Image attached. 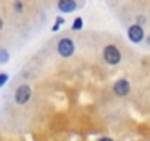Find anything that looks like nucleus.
Segmentation results:
<instances>
[{
	"label": "nucleus",
	"mask_w": 150,
	"mask_h": 141,
	"mask_svg": "<svg viewBox=\"0 0 150 141\" xmlns=\"http://www.w3.org/2000/svg\"><path fill=\"white\" fill-rule=\"evenodd\" d=\"M103 57L109 65H118L121 62V51L115 46H106L103 50Z\"/></svg>",
	"instance_id": "1"
},
{
	"label": "nucleus",
	"mask_w": 150,
	"mask_h": 141,
	"mask_svg": "<svg viewBox=\"0 0 150 141\" xmlns=\"http://www.w3.org/2000/svg\"><path fill=\"white\" fill-rule=\"evenodd\" d=\"M74 50H75V46H74L72 40H69V38H62L57 44V51L63 57H69L74 53Z\"/></svg>",
	"instance_id": "2"
},
{
	"label": "nucleus",
	"mask_w": 150,
	"mask_h": 141,
	"mask_svg": "<svg viewBox=\"0 0 150 141\" xmlns=\"http://www.w3.org/2000/svg\"><path fill=\"white\" fill-rule=\"evenodd\" d=\"M31 97V88L28 85H19L15 91V102L18 104H25Z\"/></svg>",
	"instance_id": "3"
},
{
	"label": "nucleus",
	"mask_w": 150,
	"mask_h": 141,
	"mask_svg": "<svg viewBox=\"0 0 150 141\" xmlns=\"http://www.w3.org/2000/svg\"><path fill=\"white\" fill-rule=\"evenodd\" d=\"M128 38L132 43H140L144 38V31L140 25H132L128 28Z\"/></svg>",
	"instance_id": "4"
},
{
	"label": "nucleus",
	"mask_w": 150,
	"mask_h": 141,
	"mask_svg": "<svg viewBox=\"0 0 150 141\" xmlns=\"http://www.w3.org/2000/svg\"><path fill=\"white\" fill-rule=\"evenodd\" d=\"M113 91L119 97L127 96L129 93V82H128V80H118L115 82V85H113Z\"/></svg>",
	"instance_id": "5"
},
{
	"label": "nucleus",
	"mask_w": 150,
	"mask_h": 141,
	"mask_svg": "<svg viewBox=\"0 0 150 141\" xmlns=\"http://www.w3.org/2000/svg\"><path fill=\"white\" fill-rule=\"evenodd\" d=\"M57 8L63 13H71L77 9V3H75V0H59Z\"/></svg>",
	"instance_id": "6"
},
{
	"label": "nucleus",
	"mask_w": 150,
	"mask_h": 141,
	"mask_svg": "<svg viewBox=\"0 0 150 141\" xmlns=\"http://www.w3.org/2000/svg\"><path fill=\"white\" fill-rule=\"evenodd\" d=\"M9 60V51L8 50H0V63H6Z\"/></svg>",
	"instance_id": "7"
},
{
	"label": "nucleus",
	"mask_w": 150,
	"mask_h": 141,
	"mask_svg": "<svg viewBox=\"0 0 150 141\" xmlns=\"http://www.w3.org/2000/svg\"><path fill=\"white\" fill-rule=\"evenodd\" d=\"M83 28V18H77L74 21V25H72V30L74 31H78V30H81Z\"/></svg>",
	"instance_id": "8"
},
{
	"label": "nucleus",
	"mask_w": 150,
	"mask_h": 141,
	"mask_svg": "<svg viewBox=\"0 0 150 141\" xmlns=\"http://www.w3.org/2000/svg\"><path fill=\"white\" fill-rule=\"evenodd\" d=\"M13 9H15V12H18V13H21V12H22L24 6H22V3L19 2V0H16V2L13 3Z\"/></svg>",
	"instance_id": "9"
},
{
	"label": "nucleus",
	"mask_w": 150,
	"mask_h": 141,
	"mask_svg": "<svg viewBox=\"0 0 150 141\" xmlns=\"http://www.w3.org/2000/svg\"><path fill=\"white\" fill-rule=\"evenodd\" d=\"M8 80H9L8 74H0V87H3L8 82Z\"/></svg>",
	"instance_id": "10"
},
{
	"label": "nucleus",
	"mask_w": 150,
	"mask_h": 141,
	"mask_svg": "<svg viewBox=\"0 0 150 141\" xmlns=\"http://www.w3.org/2000/svg\"><path fill=\"white\" fill-rule=\"evenodd\" d=\"M63 22H65V19H63L62 16H57V18H56V24H54V25H57V27H60V25H62Z\"/></svg>",
	"instance_id": "11"
},
{
	"label": "nucleus",
	"mask_w": 150,
	"mask_h": 141,
	"mask_svg": "<svg viewBox=\"0 0 150 141\" xmlns=\"http://www.w3.org/2000/svg\"><path fill=\"white\" fill-rule=\"evenodd\" d=\"M99 141H112L110 138H108V137H103V138H100Z\"/></svg>",
	"instance_id": "12"
},
{
	"label": "nucleus",
	"mask_w": 150,
	"mask_h": 141,
	"mask_svg": "<svg viewBox=\"0 0 150 141\" xmlns=\"http://www.w3.org/2000/svg\"><path fill=\"white\" fill-rule=\"evenodd\" d=\"M137 21H138V22H141V24H143V22H144V21H146V19H144V18H143V16H138V19H137Z\"/></svg>",
	"instance_id": "13"
},
{
	"label": "nucleus",
	"mask_w": 150,
	"mask_h": 141,
	"mask_svg": "<svg viewBox=\"0 0 150 141\" xmlns=\"http://www.w3.org/2000/svg\"><path fill=\"white\" fill-rule=\"evenodd\" d=\"M2 28H3V19L0 18V30H2Z\"/></svg>",
	"instance_id": "14"
},
{
	"label": "nucleus",
	"mask_w": 150,
	"mask_h": 141,
	"mask_svg": "<svg viewBox=\"0 0 150 141\" xmlns=\"http://www.w3.org/2000/svg\"><path fill=\"white\" fill-rule=\"evenodd\" d=\"M147 43H149V44H150V35H149V37H147Z\"/></svg>",
	"instance_id": "15"
}]
</instances>
